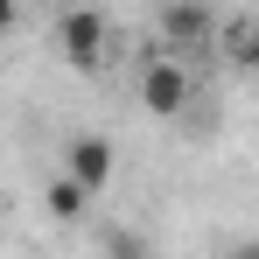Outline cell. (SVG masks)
Here are the masks:
<instances>
[{"label":"cell","instance_id":"52a82bcc","mask_svg":"<svg viewBox=\"0 0 259 259\" xmlns=\"http://www.w3.org/2000/svg\"><path fill=\"white\" fill-rule=\"evenodd\" d=\"M245 63H252V70H259V28H252V35H245Z\"/></svg>","mask_w":259,"mask_h":259},{"label":"cell","instance_id":"9c48e42d","mask_svg":"<svg viewBox=\"0 0 259 259\" xmlns=\"http://www.w3.org/2000/svg\"><path fill=\"white\" fill-rule=\"evenodd\" d=\"M231 259H259V238H245V245H238V252H231Z\"/></svg>","mask_w":259,"mask_h":259},{"label":"cell","instance_id":"8992f818","mask_svg":"<svg viewBox=\"0 0 259 259\" xmlns=\"http://www.w3.org/2000/svg\"><path fill=\"white\" fill-rule=\"evenodd\" d=\"M98 252H105V259H154V252H147V238L126 231V224H98Z\"/></svg>","mask_w":259,"mask_h":259},{"label":"cell","instance_id":"ba28073f","mask_svg":"<svg viewBox=\"0 0 259 259\" xmlns=\"http://www.w3.org/2000/svg\"><path fill=\"white\" fill-rule=\"evenodd\" d=\"M7 28H14V0H0V35H7Z\"/></svg>","mask_w":259,"mask_h":259},{"label":"cell","instance_id":"277c9868","mask_svg":"<svg viewBox=\"0 0 259 259\" xmlns=\"http://www.w3.org/2000/svg\"><path fill=\"white\" fill-rule=\"evenodd\" d=\"M210 28H217L210 0H168V7H161V35H168L175 49H196V42H210Z\"/></svg>","mask_w":259,"mask_h":259},{"label":"cell","instance_id":"6da1fadb","mask_svg":"<svg viewBox=\"0 0 259 259\" xmlns=\"http://www.w3.org/2000/svg\"><path fill=\"white\" fill-rule=\"evenodd\" d=\"M56 49H63V63L70 70H98L105 56H112V21L98 14V7H70L63 21H56Z\"/></svg>","mask_w":259,"mask_h":259},{"label":"cell","instance_id":"5b68a950","mask_svg":"<svg viewBox=\"0 0 259 259\" xmlns=\"http://www.w3.org/2000/svg\"><path fill=\"white\" fill-rule=\"evenodd\" d=\"M84 203H91V189H77L70 175H56V182L42 189V210L56 217V224H77V217H84Z\"/></svg>","mask_w":259,"mask_h":259},{"label":"cell","instance_id":"3957f363","mask_svg":"<svg viewBox=\"0 0 259 259\" xmlns=\"http://www.w3.org/2000/svg\"><path fill=\"white\" fill-rule=\"evenodd\" d=\"M112 161H119V154H112V140H105V133H77V140L63 147V175H70L77 189H91V196L112 182Z\"/></svg>","mask_w":259,"mask_h":259},{"label":"cell","instance_id":"7a4b0ae2","mask_svg":"<svg viewBox=\"0 0 259 259\" xmlns=\"http://www.w3.org/2000/svg\"><path fill=\"white\" fill-rule=\"evenodd\" d=\"M189 70L175 63V56H147V70H140V105L154 112V119H175L182 105H189Z\"/></svg>","mask_w":259,"mask_h":259}]
</instances>
